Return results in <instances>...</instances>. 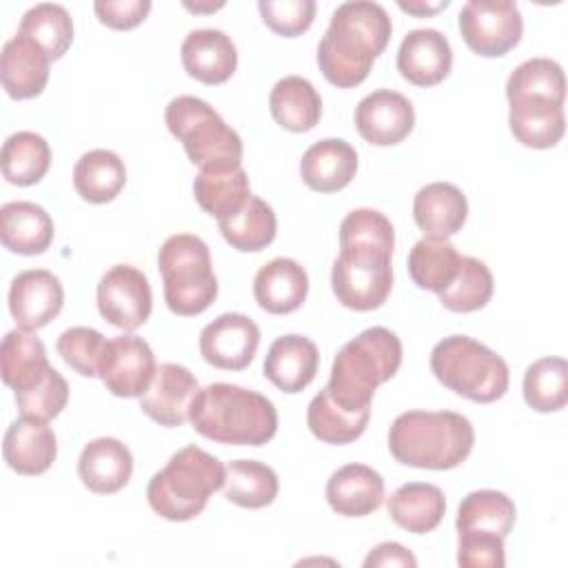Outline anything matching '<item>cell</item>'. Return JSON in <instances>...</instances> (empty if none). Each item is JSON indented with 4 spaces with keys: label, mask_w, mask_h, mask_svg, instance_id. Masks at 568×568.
Segmentation results:
<instances>
[{
    "label": "cell",
    "mask_w": 568,
    "mask_h": 568,
    "mask_svg": "<svg viewBox=\"0 0 568 568\" xmlns=\"http://www.w3.org/2000/svg\"><path fill=\"white\" fill-rule=\"evenodd\" d=\"M64 304L60 280L47 268H29L13 277L9 288V311L20 328L38 331L47 326Z\"/></svg>",
    "instance_id": "cell-16"
},
{
    "label": "cell",
    "mask_w": 568,
    "mask_h": 568,
    "mask_svg": "<svg viewBox=\"0 0 568 568\" xmlns=\"http://www.w3.org/2000/svg\"><path fill=\"white\" fill-rule=\"evenodd\" d=\"M184 7L191 9V11H215V9H222L224 4L222 2H217V4H189V2H184Z\"/></svg>",
    "instance_id": "cell-51"
},
{
    "label": "cell",
    "mask_w": 568,
    "mask_h": 568,
    "mask_svg": "<svg viewBox=\"0 0 568 568\" xmlns=\"http://www.w3.org/2000/svg\"><path fill=\"white\" fill-rule=\"evenodd\" d=\"M457 27L464 42L484 58H499L515 49L524 33L519 7L510 0H468Z\"/></svg>",
    "instance_id": "cell-10"
},
{
    "label": "cell",
    "mask_w": 568,
    "mask_h": 568,
    "mask_svg": "<svg viewBox=\"0 0 568 568\" xmlns=\"http://www.w3.org/2000/svg\"><path fill=\"white\" fill-rule=\"evenodd\" d=\"M308 293V275L304 266L291 257L266 262L253 280L257 304L273 315H286L302 306Z\"/></svg>",
    "instance_id": "cell-25"
},
{
    "label": "cell",
    "mask_w": 568,
    "mask_h": 568,
    "mask_svg": "<svg viewBox=\"0 0 568 568\" xmlns=\"http://www.w3.org/2000/svg\"><path fill=\"white\" fill-rule=\"evenodd\" d=\"M53 220L36 202H7L0 209V237L18 255H40L53 242Z\"/></svg>",
    "instance_id": "cell-27"
},
{
    "label": "cell",
    "mask_w": 568,
    "mask_h": 568,
    "mask_svg": "<svg viewBox=\"0 0 568 568\" xmlns=\"http://www.w3.org/2000/svg\"><path fill=\"white\" fill-rule=\"evenodd\" d=\"M133 473V455L115 437L91 439L78 457V475L82 484L98 495L122 490Z\"/></svg>",
    "instance_id": "cell-20"
},
{
    "label": "cell",
    "mask_w": 568,
    "mask_h": 568,
    "mask_svg": "<svg viewBox=\"0 0 568 568\" xmlns=\"http://www.w3.org/2000/svg\"><path fill=\"white\" fill-rule=\"evenodd\" d=\"M273 120L293 133L311 131L322 118V98L302 75H286L275 82L268 95Z\"/></svg>",
    "instance_id": "cell-31"
},
{
    "label": "cell",
    "mask_w": 568,
    "mask_h": 568,
    "mask_svg": "<svg viewBox=\"0 0 568 568\" xmlns=\"http://www.w3.org/2000/svg\"><path fill=\"white\" fill-rule=\"evenodd\" d=\"M224 477L226 466L217 457L189 444L151 477L146 501L169 521H189L206 508L209 497L224 486Z\"/></svg>",
    "instance_id": "cell-6"
},
{
    "label": "cell",
    "mask_w": 568,
    "mask_h": 568,
    "mask_svg": "<svg viewBox=\"0 0 568 568\" xmlns=\"http://www.w3.org/2000/svg\"><path fill=\"white\" fill-rule=\"evenodd\" d=\"M257 9L271 31L295 38L313 24L317 4L313 0H260Z\"/></svg>",
    "instance_id": "cell-46"
},
{
    "label": "cell",
    "mask_w": 568,
    "mask_h": 568,
    "mask_svg": "<svg viewBox=\"0 0 568 568\" xmlns=\"http://www.w3.org/2000/svg\"><path fill=\"white\" fill-rule=\"evenodd\" d=\"M16 406L22 415L38 417V419H53L58 417L67 402H69V384L67 379L51 366L42 379H38L33 386L13 393Z\"/></svg>",
    "instance_id": "cell-45"
},
{
    "label": "cell",
    "mask_w": 568,
    "mask_h": 568,
    "mask_svg": "<svg viewBox=\"0 0 568 568\" xmlns=\"http://www.w3.org/2000/svg\"><path fill=\"white\" fill-rule=\"evenodd\" d=\"M49 53L31 38L16 33L2 47L0 80L9 98L29 100L44 91L49 82Z\"/></svg>",
    "instance_id": "cell-18"
},
{
    "label": "cell",
    "mask_w": 568,
    "mask_h": 568,
    "mask_svg": "<svg viewBox=\"0 0 568 568\" xmlns=\"http://www.w3.org/2000/svg\"><path fill=\"white\" fill-rule=\"evenodd\" d=\"M395 231L375 209H355L339 224V255L331 286L337 302L353 311L379 308L393 288Z\"/></svg>",
    "instance_id": "cell-1"
},
{
    "label": "cell",
    "mask_w": 568,
    "mask_h": 568,
    "mask_svg": "<svg viewBox=\"0 0 568 568\" xmlns=\"http://www.w3.org/2000/svg\"><path fill=\"white\" fill-rule=\"evenodd\" d=\"M260 346L257 324L242 313H222L200 333V353L206 364L222 371L246 368Z\"/></svg>",
    "instance_id": "cell-13"
},
{
    "label": "cell",
    "mask_w": 568,
    "mask_h": 568,
    "mask_svg": "<svg viewBox=\"0 0 568 568\" xmlns=\"http://www.w3.org/2000/svg\"><path fill=\"white\" fill-rule=\"evenodd\" d=\"M508 102V124L517 142L530 149H550L561 140L566 129L564 104L544 98H517Z\"/></svg>",
    "instance_id": "cell-28"
},
{
    "label": "cell",
    "mask_w": 568,
    "mask_h": 568,
    "mask_svg": "<svg viewBox=\"0 0 568 568\" xmlns=\"http://www.w3.org/2000/svg\"><path fill=\"white\" fill-rule=\"evenodd\" d=\"M413 217L426 237L448 240L468 217L466 195L450 182H430L415 193Z\"/></svg>",
    "instance_id": "cell-24"
},
{
    "label": "cell",
    "mask_w": 568,
    "mask_h": 568,
    "mask_svg": "<svg viewBox=\"0 0 568 568\" xmlns=\"http://www.w3.org/2000/svg\"><path fill=\"white\" fill-rule=\"evenodd\" d=\"M224 497L242 508H264L280 493L277 475L271 466L255 459H235L226 466Z\"/></svg>",
    "instance_id": "cell-37"
},
{
    "label": "cell",
    "mask_w": 568,
    "mask_h": 568,
    "mask_svg": "<svg viewBox=\"0 0 568 568\" xmlns=\"http://www.w3.org/2000/svg\"><path fill=\"white\" fill-rule=\"evenodd\" d=\"M320 351L304 335H282L266 353L264 375L284 393L304 390L317 375Z\"/></svg>",
    "instance_id": "cell-22"
},
{
    "label": "cell",
    "mask_w": 568,
    "mask_h": 568,
    "mask_svg": "<svg viewBox=\"0 0 568 568\" xmlns=\"http://www.w3.org/2000/svg\"><path fill=\"white\" fill-rule=\"evenodd\" d=\"M126 184V169L118 153L109 149L87 151L73 169L78 195L91 204H106L118 197Z\"/></svg>",
    "instance_id": "cell-32"
},
{
    "label": "cell",
    "mask_w": 568,
    "mask_h": 568,
    "mask_svg": "<svg viewBox=\"0 0 568 568\" xmlns=\"http://www.w3.org/2000/svg\"><path fill=\"white\" fill-rule=\"evenodd\" d=\"M2 175L18 186L38 184L51 166L49 142L33 131L11 133L2 144Z\"/></svg>",
    "instance_id": "cell-36"
},
{
    "label": "cell",
    "mask_w": 568,
    "mask_h": 568,
    "mask_svg": "<svg viewBox=\"0 0 568 568\" xmlns=\"http://www.w3.org/2000/svg\"><path fill=\"white\" fill-rule=\"evenodd\" d=\"M399 364V337L384 326H371L339 348L326 390L346 410H371L375 388L388 382Z\"/></svg>",
    "instance_id": "cell-5"
},
{
    "label": "cell",
    "mask_w": 568,
    "mask_h": 568,
    "mask_svg": "<svg viewBox=\"0 0 568 568\" xmlns=\"http://www.w3.org/2000/svg\"><path fill=\"white\" fill-rule=\"evenodd\" d=\"M357 171L355 149L339 138H326L306 149L300 162L302 180L317 193H335L351 184Z\"/></svg>",
    "instance_id": "cell-26"
},
{
    "label": "cell",
    "mask_w": 568,
    "mask_h": 568,
    "mask_svg": "<svg viewBox=\"0 0 568 568\" xmlns=\"http://www.w3.org/2000/svg\"><path fill=\"white\" fill-rule=\"evenodd\" d=\"M515 504L506 493L499 490H473L468 493L457 510V532L459 530H481L495 532L499 537H508L515 526Z\"/></svg>",
    "instance_id": "cell-38"
},
{
    "label": "cell",
    "mask_w": 568,
    "mask_h": 568,
    "mask_svg": "<svg viewBox=\"0 0 568 568\" xmlns=\"http://www.w3.org/2000/svg\"><path fill=\"white\" fill-rule=\"evenodd\" d=\"M189 422L202 437L217 444L262 446L277 430V410L257 390L215 382L200 388Z\"/></svg>",
    "instance_id": "cell-3"
},
{
    "label": "cell",
    "mask_w": 568,
    "mask_h": 568,
    "mask_svg": "<svg viewBox=\"0 0 568 568\" xmlns=\"http://www.w3.org/2000/svg\"><path fill=\"white\" fill-rule=\"evenodd\" d=\"M200 393L195 375L182 364H160L155 375L140 397V408L160 426H182L191 417L193 402Z\"/></svg>",
    "instance_id": "cell-14"
},
{
    "label": "cell",
    "mask_w": 568,
    "mask_h": 568,
    "mask_svg": "<svg viewBox=\"0 0 568 568\" xmlns=\"http://www.w3.org/2000/svg\"><path fill=\"white\" fill-rule=\"evenodd\" d=\"M166 126L182 142L189 160L206 173L235 171L242 166L244 144L220 113L195 95H178L166 104Z\"/></svg>",
    "instance_id": "cell-7"
},
{
    "label": "cell",
    "mask_w": 568,
    "mask_h": 568,
    "mask_svg": "<svg viewBox=\"0 0 568 568\" xmlns=\"http://www.w3.org/2000/svg\"><path fill=\"white\" fill-rule=\"evenodd\" d=\"M328 506L344 517H366L384 501V479L366 464H346L326 481Z\"/></svg>",
    "instance_id": "cell-23"
},
{
    "label": "cell",
    "mask_w": 568,
    "mask_h": 568,
    "mask_svg": "<svg viewBox=\"0 0 568 568\" xmlns=\"http://www.w3.org/2000/svg\"><path fill=\"white\" fill-rule=\"evenodd\" d=\"M217 224L222 237L242 253H257L266 248L277 233V217L273 209L253 193L237 213L217 220Z\"/></svg>",
    "instance_id": "cell-33"
},
{
    "label": "cell",
    "mask_w": 568,
    "mask_h": 568,
    "mask_svg": "<svg viewBox=\"0 0 568 568\" xmlns=\"http://www.w3.org/2000/svg\"><path fill=\"white\" fill-rule=\"evenodd\" d=\"M433 375L457 395L490 404L508 390V364L501 355L468 335H448L430 351Z\"/></svg>",
    "instance_id": "cell-8"
},
{
    "label": "cell",
    "mask_w": 568,
    "mask_h": 568,
    "mask_svg": "<svg viewBox=\"0 0 568 568\" xmlns=\"http://www.w3.org/2000/svg\"><path fill=\"white\" fill-rule=\"evenodd\" d=\"M475 428L455 410H408L388 430L390 455L406 466L428 470L457 468L473 450Z\"/></svg>",
    "instance_id": "cell-4"
},
{
    "label": "cell",
    "mask_w": 568,
    "mask_h": 568,
    "mask_svg": "<svg viewBox=\"0 0 568 568\" xmlns=\"http://www.w3.org/2000/svg\"><path fill=\"white\" fill-rule=\"evenodd\" d=\"M104 335L89 326H71L64 333H60L55 348L58 355L80 375L84 377H98L102 355L106 348Z\"/></svg>",
    "instance_id": "cell-44"
},
{
    "label": "cell",
    "mask_w": 568,
    "mask_h": 568,
    "mask_svg": "<svg viewBox=\"0 0 568 568\" xmlns=\"http://www.w3.org/2000/svg\"><path fill=\"white\" fill-rule=\"evenodd\" d=\"M355 126L368 144L390 146L413 131L415 109L406 95L390 89H377L355 106Z\"/></svg>",
    "instance_id": "cell-15"
},
{
    "label": "cell",
    "mask_w": 568,
    "mask_h": 568,
    "mask_svg": "<svg viewBox=\"0 0 568 568\" xmlns=\"http://www.w3.org/2000/svg\"><path fill=\"white\" fill-rule=\"evenodd\" d=\"M399 4V9L402 11H408V13H413V16H433V13H437L439 9H446L448 7V0H444V2H397Z\"/></svg>",
    "instance_id": "cell-50"
},
{
    "label": "cell",
    "mask_w": 568,
    "mask_h": 568,
    "mask_svg": "<svg viewBox=\"0 0 568 568\" xmlns=\"http://www.w3.org/2000/svg\"><path fill=\"white\" fill-rule=\"evenodd\" d=\"M524 399L537 413H555L568 402V364L564 357H541L524 373Z\"/></svg>",
    "instance_id": "cell-40"
},
{
    "label": "cell",
    "mask_w": 568,
    "mask_h": 568,
    "mask_svg": "<svg viewBox=\"0 0 568 568\" xmlns=\"http://www.w3.org/2000/svg\"><path fill=\"white\" fill-rule=\"evenodd\" d=\"M446 513V497L439 486L426 481H408L388 497L390 519L415 535L430 532Z\"/></svg>",
    "instance_id": "cell-29"
},
{
    "label": "cell",
    "mask_w": 568,
    "mask_h": 568,
    "mask_svg": "<svg viewBox=\"0 0 568 568\" xmlns=\"http://www.w3.org/2000/svg\"><path fill=\"white\" fill-rule=\"evenodd\" d=\"M186 73L204 84H222L237 69V49L220 29H195L182 42Z\"/></svg>",
    "instance_id": "cell-21"
},
{
    "label": "cell",
    "mask_w": 568,
    "mask_h": 568,
    "mask_svg": "<svg viewBox=\"0 0 568 568\" xmlns=\"http://www.w3.org/2000/svg\"><path fill=\"white\" fill-rule=\"evenodd\" d=\"M493 273L490 268L470 255H462L455 280L437 293L444 308L453 313H473L484 308L493 297Z\"/></svg>",
    "instance_id": "cell-41"
},
{
    "label": "cell",
    "mask_w": 568,
    "mask_h": 568,
    "mask_svg": "<svg viewBox=\"0 0 568 568\" xmlns=\"http://www.w3.org/2000/svg\"><path fill=\"white\" fill-rule=\"evenodd\" d=\"M462 255L442 237H422L408 253V275L413 282L433 293H442L457 275Z\"/></svg>",
    "instance_id": "cell-35"
},
{
    "label": "cell",
    "mask_w": 568,
    "mask_h": 568,
    "mask_svg": "<svg viewBox=\"0 0 568 568\" xmlns=\"http://www.w3.org/2000/svg\"><path fill=\"white\" fill-rule=\"evenodd\" d=\"M18 33L36 40L51 60H58L73 42V20L62 4L40 2L22 16Z\"/></svg>",
    "instance_id": "cell-42"
},
{
    "label": "cell",
    "mask_w": 568,
    "mask_h": 568,
    "mask_svg": "<svg viewBox=\"0 0 568 568\" xmlns=\"http://www.w3.org/2000/svg\"><path fill=\"white\" fill-rule=\"evenodd\" d=\"M95 295L100 315L122 331L140 328L151 315V284L146 275L131 264L111 266L100 277Z\"/></svg>",
    "instance_id": "cell-11"
},
{
    "label": "cell",
    "mask_w": 568,
    "mask_h": 568,
    "mask_svg": "<svg viewBox=\"0 0 568 568\" xmlns=\"http://www.w3.org/2000/svg\"><path fill=\"white\" fill-rule=\"evenodd\" d=\"M195 202L209 215L224 220L237 213L251 195V184L246 171L240 166L235 171H220L206 173L200 171L193 182Z\"/></svg>",
    "instance_id": "cell-39"
},
{
    "label": "cell",
    "mask_w": 568,
    "mask_h": 568,
    "mask_svg": "<svg viewBox=\"0 0 568 568\" xmlns=\"http://www.w3.org/2000/svg\"><path fill=\"white\" fill-rule=\"evenodd\" d=\"M95 16L109 29H133L138 27L151 11L149 0H98L93 4Z\"/></svg>",
    "instance_id": "cell-48"
},
{
    "label": "cell",
    "mask_w": 568,
    "mask_h": 568,
    "mask_svg": "<svg viewBox=\"0 0 568 568\" xmlns=\"http://www.w3.org/2000/svg\"><path fill=\"white\" fill-rule=\"evenodd\" d=\"M364 566L366 568H373V566H410V568H415L417 566V559H415V555L408 550V548H404L402 544H397V541H384V544H379V546H375L368 555H366V559H364Z\"/></svg>",
    "instance_id": "cell-49"
},
{
    "label": "cell",
    "mask_w": 568,
    "mask_h": 568,
    "mask_svg": "<svg viewBox=\"0 0 568 568\" xmlns=\"http://www.w3.org/2000/svg\"><path fill=\"white\" fill-rule=\"evenodd\" d=\"M371 410H346L342 408L326 386L311 399L306 410L308 430L326 444H351L355 442L368 426Z\"/></svg>",
    "instance_id": "cell-34"
},
{
    "label": "cell",
    "mask_w": 568,
    "mask_h": 568,
    "mask_svg": "<svg viewBox=\"0 0 568 568\" xmlns=\"http://www.w3.org/2000/svg\"><path fill=\"white\" fill-rule=\"evenodd\" d=\"M506 98H544L564 104L566 80L559 62L550 58H530L521 62L508 75Z\"/></svg>",
    "instance_id": "cell-43"
},
{
    "label": "cell",
    "mask_w": 568,
    "mask_h": 568,
    "mask_svg": "<svg viewBox=\"0 0 568 568\" xmlns=\"http://www.w3.org/2000/svg\"><path fill=\"white\" fill-rule=\"evenodd\" d=\"M390 31L388 11L382 4L371 0L342 2L317 44L322 75L339 89L357 87L368 78L375 58L386 49Z\"/></svg>",
    "instance_id": "cell-2"
},
{
    "label": "cell",
    "mask_w": 568,
    "mask_h": 568,
    "mask_svg": "<svg viewBox=\"0 0 568 568\" xmlns=\"http://www.w3.org/2000/svg\"><path fill=\"white\" fill-rule=\"evenodd\" d=\"M457 564L462 568H501L506 564L504 537L481 530H459Z\"/></svg>",
    "instance_id": "cell-47"
},
{
    "label": "cell",
    "mask_w": 568,
    "mask_h": 568,
    "mask_svg": "<svg viewBox=\"0 0 568 568\" xmlns=\"http://www.w3.org/2000/svg\"><path fill=\"white\" fill-rule=\"evenodd\" d=\"M49 368L44 344L33 331L18 326L2 337L0 373L2 382L13 388V393L33 386Z\"/></svg>",
    "instance_id": "cell-30"
},
{
    "label": "cell",
    "mask_w": 568,
    "mask_h": 568,
    "mask_svg": "<svg viewBox=\"0 0 568 568\" xmlns=\"http://www.w3.org/2000/svg\"><path fill=\"white\" fill-rule=\"evenodd\" d=\"M155 368V355L142 337L118 335L106 342L98 377L115 397H142Z\"/></svg>",
    "instance_id": "cell-12"
},
{
    "label": "cell",
    "mask_w": 568,
    "mask_h": 568,
    "mask_svg": "<svg viewBox=\"0 0 568 568\" xmlns=\"http://www.w3.org/2000/svg\"><path fill=\"white\" fill-rule=\"evenodd\" d=\"M453 67L448 38L437 29H413L399 44L397 69L415 87L439 84Z\"/></svg>",
    "instance_id": "cell-17"
},
{
    "label": "cell",
    "mask_w": 568,
    "mask_h": 568,
    "mask_svg": "<svg viewBox=\"0 0 568 568\" xmlns=\"http://www.w3.org/2000/svg\"><path fill=\"white\" fill-rule=\"evenodd\" d=\"M158 268L164 282V302L171 313L191 317L204 313L217 297V277L202 237L178 233L158 251Z\"/></svg>",
    "instance_id": "cell-9"
},
{
    "label": "cell",
    "mask_w": 568,
    "mask_h": 568,
    "mask_svg": "<svg viewBox=\"0 0 568 568\" xmlns=\"http://www.w3.org/2000/svg\"><path fill=\"white\" fill-rule=\"evenodd\" d=\"M2 455L7 466L18 475H42L58 455L55 433L44 419L22 415L7 428Z\"/></svg>",
    "instance_id": "cell-19"
}]
</instances>
